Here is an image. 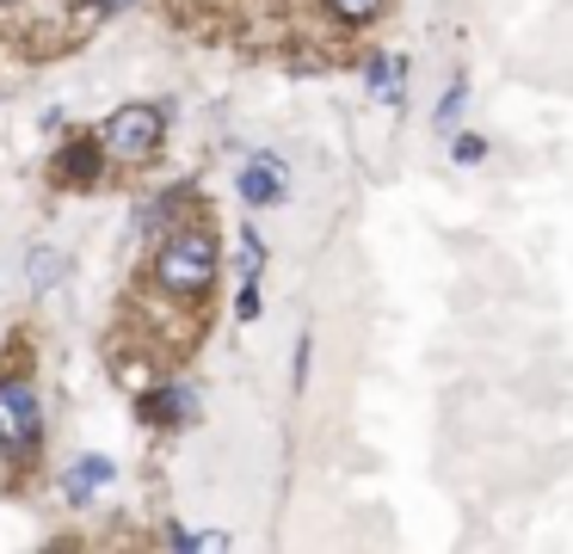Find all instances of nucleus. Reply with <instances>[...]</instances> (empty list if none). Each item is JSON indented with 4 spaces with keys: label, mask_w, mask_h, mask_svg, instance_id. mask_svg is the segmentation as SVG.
I'll use <instances>...</instances> for the list:
<instances>
[{
    "label": "nucleus",
    "mask_w": 573,
    "mask_h": 554,
    "mask_svg": "<svg viewBox=\"0 0 573 554\" xmlns=\"http://www.w3.org/2000/svg\"><path fill=\"white\" fill-rule=\"evenodd\" d=\"M155 272H161V284H167V290H179V296L203 290V284L217 277V241H210V234H179V241L161 246Z\"/></svg>",
    "instance_id": "1"
},
{
    "label": "nucleus",
    "mask_w": 573,
    "mask_h": 554,
    "mask_svg": "<svg viewBox=\"0 0 573 554\" xmlns=\"http://www.w3.org/2000/svg\"><path fill=\"white\" fill-rule=\"evenodd\" d=\"M106 148L118 154V160H148V154L161 148V111H155V106H124V111H111Z\"/></svg>",
    "instance_id": "2"
},
{
    "label": "nucleus",
    "mask_w": 573,
    "mask_h": 554,
    "mask_svg": "<svg viewBox=\"0 0 573 554\" xmlns=\"http://www.w3.org/2000/svg\"><path fill=\"white\" fill-rule=\"evenodd\" d=\"M37 444V395L32 383H0V450L19 456V450Z\"/></svg>",
    "instance_id": "3"
},
{
    "label": "nucleus",
    "mask_w": 573,
    "mask_h": 554,
    "mask_svg": "<svg viewBox=\"0 0 573 554\" xmlns=\"http://www.w3.org/2000/svg\"><path fill=\"white\" fill-rule=\"evenodd\" d=\"M241 198L247 203H278L284 198V160L278 154H253L247 173H241Z\"/></svg>",
    "instance_id": "4"
},
{
    "label": "nucleus",
    "mask_w": 573,
    "mask_h": 554,
    "mask_svg": "<svg viewBox=\"0 0 573 554\" xmlns=\"http://www.w3.org/2000/svg\"><path fill=\"white\" fill-rule=\"evenodd\" d=\"M106 480H111V462H106V456H80L75 475H68V499H93Z\"/></svg>",
    "instance_id": "5"
},
{
    "label": "nucleus",
    "mask_w": 573,
    "mask_h": 554,
    "mask_svg": "<svg viewBox=\"0 0 573 554\" xmlns=\"http://www.w3.org/2000/svg\"><path fill=\"white\" fill-rule=\"evenodd\" d=\"M395 75H401V62H371V92H376V99H388V106H395V99H401V80H395Z\"/></svg>",
    "instance_id": "6"
},
{
    "label": "nucleus",
    "mask_w": 573,
    "mask_h": 554,
    "mask_svg": "<svg viewBox=\"0 0 573 554\" xmlns=\"http://www.w3.org/2000/svg\"><path fill=\"white\" fill-rule=\"evenodd\" d=\"M63 277V253H49V246H32V290H49Z\"/></svg>",
    "instance_id": "7"
},
{
    "label": "nucleus",
    "mask_w": 573,
    "mask_h": 554,
    "mask_svg": "<svg viewBox=\"0 0 573 554\" xmlns=\"http://www.w3.org/2000/svg\"><path fill=\"white\" fill-rule=\"evenodd\" d=\"M63 167H68V179H93L99 148H93V142H80V148H68V160H63Z\"/></svg>",
    "instance_id": "8"
},
{
    "label": "nucleus",
    "mask_w": 573,
    "mask_h": 554,
    "mask_svg": "<svg viewBox=\"0 0 573 554\" xmlns=\"http://www.w3.org/2000/svg\"><path fill=\"white\" fill-rule=\"evenodd\" d=\"M463 99H469L463 87H450L444 99H438V130H456V118H463Z\"/></svg>",
    "instance_id": "9"
},
{
    "label": "nucleus",
    "mask_w": 573,
    "mask_h": 554,
    "mask_svg": "<svg viewBox=\"0 0 573 554\" xmlns=\"http://www.w3.org/2000/svg\"><path fill=\"white\" fill-rule=\"evenodd\" d=\"M333 13L357 25V19H376V13H383V0H333Z\"/></svg>",
    "instance_id": "10"
},
{
    "label": "nucleus",
    "mask_w": 573,
    "mask_h": 554,
    "mask_svg": "<svg viewBox=\"0 0 573 554\" xmlns=\"http://www.w3.org/2000/svg\"><path fill=\"white\" fill-rule=\"evenodd\" d=\"M260 259H265L260 234H241V277H260Z\"/></svg>",
    "instance_id": "11"
},
{
    "label": "nucleus",
    "mask_w": 573,
    "mask_h": 554,
    "mask_svg": "<svg viewBox=\"0 0 573 554\" xmlns=\"http://www.w3.org/2000/svg\"><path fill=\"white\" fill-rule=\"evenodd\" d=\"M234 308H241V321H260V284H253V277H247V290H241Z\"/></svg>",
    "instance_id": "12"
},
{
    "label": "nucleus",
    "mask_w": 573,
    "mask_h": 554,
    "mask_svg": "<svg viewBox=\"0 0 573 554\" xmlns=\"http://www.w3.org/2000/svg\"><path fill=\"white\" fill-rule=\"evenodd\" d=\"M296 388H309V333L296 339Z\"/></svg>",
    "instance_id": "13"
},
{
    "label": "nucleus",
    "mask_w": 573,
    "mask_h": 554,
    "mask_svg": "<svg viewBox=\"0 0 573 554\" xmlns=\"http://www.w3.org/2000/svg\"><path fill=\"white\" fill-rule=\"evenodd\" d=\"M481 154H487V148H481V136H456V160H481Z\"/></svg>",
    "instance_id": "14"
}]
</instances>
